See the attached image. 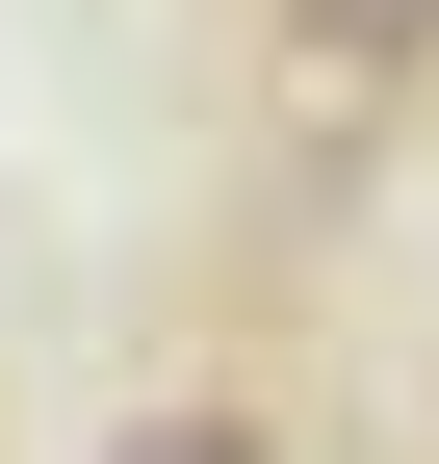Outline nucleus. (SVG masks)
Listing matches in <instances>:
<instances>
[{
  "label": "nucleus",
  "mask_w": 439,
  "mask_h": 464,
  "mask_svg": "<svg viewBox=\"0 0 439 464\" xmlns=\"http://www.w3.org/2000/svg\"><path fill=\"white\" fill-rule=\"evenodd\" d=\"M259 26H285V78H337V103L439 78V0H259Z\"/></svg>",
  "instance_id": "f257e3e1"
},
{
  "label": "nucleus",
  "mask_w": 439,
  "mask_h": 464,
  "mask_svg": "<svg viewBox=\"0 0 439 464\" xmlns=\"http://www.w3.org/2000/svg\"><path fill=\"white\" fill-rule=\"evenodd\" d=\"M130 464H259V439H233V413H155V439H130Z\"/></svg>",
  "instance_id": "f03ea898"
}]
</instances>
